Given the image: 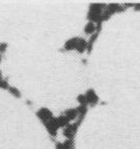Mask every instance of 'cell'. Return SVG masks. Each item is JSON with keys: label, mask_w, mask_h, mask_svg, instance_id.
Wrapping results in <instances>:
<instances>
[{"label": "cell", "mask_w": 140, "mask_h": 149, "mask_svg": "<svg viewBox=\"0 0 140 149\" xmlns=\"http://www.w3.org/2000/svg\"><path fill=\"white\" fill-rule=\"evenodd\" d=\"M44 124L52 137H55V136L57 135V130H58V128H59L58 123H57V118L53 117L51 120L47 121V122H45Z\"/></svg>", "instance_id": "cell-1"}, {"label": "cell", "mask_w": 140, "mask_h": 149, "mask_svg": "<svg viewBox=\"0 0 140 149\" xmlns=\"http://www.w3.org/2000/svg\"><path fill=\"white\" fill-rule=\"evenodd\" d=\"M84 95H85V98H86L87 105H90L91 107L96 106L99 102V96L97 95V93L94 92L93 89H88Z\"/></svg>", "instance_id": "cell-2"}, {"label": "cell", "mask_w": 140, "mask_h": 149, "mask_svg": "<svg viewBox=\"0 0 140 149\" xmlns=\"http://www.w3.org/2000/svg\"><path fill=\"white\" fill-rule=\"evenodd\" d=\"M36 115L37 117L43 121V122H47V121L51 120L53 118V114H52V112L50 111L49 109H47V108H42L40 109L38 111L36 112Z\"/></svg>", "instance_id": "cell-3"}, {"label": "cell", "mask_w": 140, "mask_h": 149, "mask_svg": "<svg viewBox=\"0 0 140 149\" xmlns=\"http://www.w3.org/2000/svg\"><path fill=\"white\" fill-rule=\"evenodd\" d=\"M107 4L105 3H91L89 5V12L90 14L94 15H102V13L105 10Z\"/></svg>", "instance_id": "cell-4"}, {"label": "cell", "mask_w": 140, "mask_h": 149, "mask_svg": "<svg viewBox=\"0 0 140 149\" xmlns=\"http://www.w3.org/2000/svg\"><path fill=\"white\" fill-rule=\"evenodd\" d=\"M78 40H79V37H73V38H70V40L64 44V47H63L64 51H73V50L76 49Z\"/></svg>", "instance_id": "cell-5"}, {"label": "cell", "mask_w": 140, "mask_h": 149, "mask_svg": "<svg viewBox=\"0 0 140 149\" xmlns=\"http://www.w3.org/2000/svg\"><path fill=\"white\" fill-rule=\"evenodd\" d=\"M86 48H87V40H85L84 38H82V37H79L77 46H76V49L75 50H76L78 53H83L84 51H86Z\"/></svg>", "instance_id": "cell-6"}, {"label": "cell", "mask_w": 140, "mask_h": 149, "mask_svg": "<svg viewBox=\"0 0 140 149\" xmlns=\"http://www.w3.org/2000/svg\"><path fill=\"white\" fill-rule=\"evenodd\" d=\"M64 116L68 118L69 121H73L78 117V112L76 109H68L64 112Z\"/></svg>", "instance_id": "cell-7"}, {"label": "cell", "mask_w": 140, "mask_h": 149, "mask_svg": "<svg viewBox=\"0 0 140 149\" xmlns=\"http://www.w3.org/2000/svg\"><path fill=\"white\" fill-rule=\"evenodd\" d=\"M84 32L86 33V34L92 35L93 33L96 32V24L88 22V23L85 25V27H84Z\"/></svg>", "instance_id": "cell-8"}, {"label": "cell", "mask_w": 140, "mask_h": 149, "mask_svg": "<svg viewBox=\"0 0 140 149\" xmlns=\"http://www.w3.org/2000/svg\"><path fill=\"white\" fill-rule=\"evenodd\" d=\"M56 118H57V123H58L59 128H61V127L64 128L65 126L68 125V124H70V123H69L70 121L68 120V118H66L64 115H61V116L56 117Z\"/></svg>", "instance_id": "cell-9"}, {"label": "cell", "mask_w": 140, "mask_h": 149, "mask_svg": "<svg viewBox=\"0 0 140 149\" xmlns=\"http://www.w3.org/2000/svg\"><path fill=\"white\" fill-rule=\"evenodd\" d=\"M76 110H77V112H78V115H83V116H85V114L87 113V106H79Z\"/></svg>", "instance_id": "cell-10"}, {"label": "cell", "mask_w": 140, "mask_h": 149, "mask_svg": "<svg viewBox=\"0 0 140 149\" xmlns=\"http://www.w3.org/2000/svg\"><path fill=\"white\" fill-rule=\"evenodd\" d=\"M77 100L80 104V106H87L86 98H85V95H84V94H80V95H78Z\"/></svg>", "instance_id": "cell-11"}, {"label": "cell", "mask_w": 140, "mask_h": 149, "mask_svg": "<svg viewBox=\"0 0 140 149\" xmlns=\"http://www.w3.org/2000/svg\"><path fill=\"white\" fill-rule=\"evenodd\" d=\"M8 91H9V93H10V94H13V95L16 96V97H20V96H21V93H20V91H19L17 88H15V87H9Z\"/></svg>", "instance_id": "cell-12"}, {"label": "cell", "mask_w": 140, "mask_h": 149, "mask_svg": "<svg viewBox=\"0 0 140 149\" xmlns=\"http://www.w3.org/2000/svg\"><path fill=\"white\" fill-rule=\"evenodd\" d=\"M0 88L2 89H8V83L6 82V80H3V79H0Z\"/></svg>", "instance_id": "cell-13"}, {"label": "cell", "mask_w": 140, "mask_h": 149, "mask_svg": "<svg viewBox=\"0 0 140 149\" xmlns=\"http://www.w3.org/2000/svg\"><path fill=\"white\" fill-rule=\"evenodd\" d=\"M6 47H7L6 44H0V53L4 52L5 49H6Z\"/></svg>", "instance_id": "cell-14"}, {"label": "cell", "mask_w": 140, "mask_h": 149, "mask_svg": "<svg viewBox=\"0 0 140 149\" xmlns=\"http://www.w3.org/2000/svg\"><path fill=\"white\" fill-rule=\"evenodd\" d=\"M134 10L136 12H140V2L139 3H134Z\"/></svg>", "instance_id": "cell-15"}, {"label": "cell", "mask_w": 140, "mask_h": 149, "mask_svg": "<svg viewBox=\"0 0 140 149\" xmlns=\"http://www.w3.org/2000/svg\"><path fill=\"white\" fill-rule=\"evenodd\" d=\"M56 149H64L63 148V145H62V143H60V142H58V143H56Z\"/></svg>", "instance_id": "cell-16"}, {"label": "cell", "mask_w": 140, "mask_h": 149, "mask_svg": "<svg viewBox=\"0 0 140 149\" xmlns=\"http://www.w3.org/2000/svg\"><path fill=\"white\" fill-rule=\"evenodd\" d=\"M0 79H2V74H1V70H0Z\"/></svg>", "instance_id": "cell-17"}]
</instances>
